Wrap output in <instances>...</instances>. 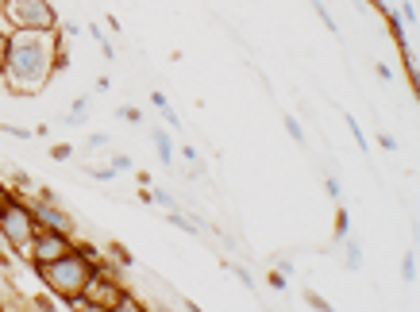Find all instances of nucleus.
Listing matches in <instances>:
<instances>
[{
	"instance_id": "obj_1",
	"label": "nucleus",
	"mask_w": 420,
	"mask_h": 312,
	"mask_svg": "<svg viewBox=\"0 0 420 312\" xmlns=\"http://www.w3.org/2000/svg\"><path fill=\"white\" fill-rule=\"evenodd\" d=\"M66 69V50H62V27L35 31V27H12L8 47H4V89L12 97H35L47 89V81Z\"/></svg>"
},
{
	"instance_id": "obj_2",
	"label": "nucleus",
	"mask_w": 420,
	"mask_h": 312,
	"mask_svg": "<svg viewBox=\"0 0 420 312\" xmlns=\"http://www.w3.org/2000/svg\"><path fill=\"white\" fill-rule=\"evenodd\" d=\"M93 266H97V263L85 258V254L74 247L69 254H62V258H54V263L35 266V274H39V282L47 285L62 304L78 309V297H81V289H85V282L93 278Z\"/></svg>"
},
{
	"instance_id": "obj_3",
	"label": "nucleus",
	"mask_w": 420,
	"mask_h": 312,
	"mask_svg": "<svg viewBox=\"0 0 420 312\" xmlns=\"http://www.w3.org/2000/svg\"><path fill=\"white\" fill-rule=\"evenodd\" d=\"M78 309H93V312H127L131 309L135 312V309H143V304L124 289L116 266L104 263V254H100L97 266H93V278L85 282V289H81V297H78Z\"/></svg>"
},
{
	"instance_id": "obj_4",
	"label": "nucleus",
	"mask_w": 420,
	"mask_h": 312,
	"mask_svg": "<svg viewBox=\"0 0 420 312\" xmlns=\"http://www.w3.org/2000/svg\"><path fill=\"white\" fill-rule=\"evenodd\" d=\"M35 216H31V205L23 197L8 193V201L0 205V239L12 247L16 254H27V243L31 235H35Z\"/></svg>"
},
{
	"instance_id": "obj_5",
	"label": "nucleus",
	"mask_w": 420,
	"mask_h": 312,
	"mask_svg": "<svg viewBox=\"0 0 420 312\" xmlns=\"http://www.w3.org/2000/svg\"><path fill=\"white\" fill-rule=\"evenodd\" d=\"M0 16L8 27H35V31H54L58 12L50 8V0H0Z\"/></svg>"
},
{
	"instance_id": "obj_6",
	"label": "nucleus",
	"mask_w": 420,
	"mask_h": 312,
	"mask_svg": "<svg viewBox=\"0 0 420 312\" xmlns=\"http://www.w3.org/2000/svg\"><path fill=\"white\" fill-rule=\"evenodd\" d=\"M74 247H78V243H74V235L54 232V227H35V235H31L27 254H23V258H31V266H43V263H54V258L69 254Z\"/></svg>"
},
{
	"instance_id": "obj_7",
	"label": "nucleus",
	"mask_w": 420,
	"mask_h": 312,
	"mask_svg": "<svg viewBox=\"0 0 420 312\" xmlns=\"http://www.w3.org/2000/svg\"><path fill=\"white\" fill-rule=\"evenodd\" d=\"M27 205H31V216H35V224L39 227H54V232H66V235L78 232L74 216H69L58 201H43V197H35V201H27Z\"/></svg>"
},
{
	"instance_id": "obj_8",
	"label": "nucleus",
	"mask_w": 420,
	"mask_h": 312,
	"mask_svg": "<svg viewBox=\"0 0 420 312\" xmlns=\"http://www.w3.org/2000/svg\"><path fill=\"white\" fill-rule=\"evenodd\" d=\"M151 143H155L158 158H162V166H174V139H170V131L151 127Z\"/></svg>"
},
{
	"instance_id": "obj_9",
	"label": "nucleus",
	"mask_w": 420,
	"mask_h": 312,
	"mask_svg": "<svg viewBox=\"0 0 420 312\" xmlns=\"http://www.w3.org/2000/svg\"><path fill=\"white\" fill-rule=\"evenodd\" d=\"M340 243H347V251H343L347 270H362V243H359V239H355V235H343Z\"/></svg>"
},
{
	"instance_id": "obj_10",
	"label": "nucleus",
	"mask_w": 420,
	"mask_h": 312,
	"mask_svg": "<svg viewBox=\"0 0 420 312\" xmlns=\"http://www.w3.org/2000/svg\"><path fill=\"white\" fill-rule=\"evenodd\" d=\"M382 16H386V23H390V35H393V43H397V47H409V43H405V20H401L397 12H382Z\"/></svg>"
},
{
	"instance_id": "obj_11",
	"label": "nucleus",
	"mask_w": 420,
	"mask_h": 312,
	"mask_svg": "<svg viewBox=\"0 0 420 312\" xmlns=\"http://www.w3.org/2000/svg\"><path fill=\"white\" fill-rule=\"evenodd\" d=\"M285 131H289V139H294L297 146H309V135H305L301 120H297V116H289V112H285Z\"/></svg>"
},
{
	"instance_id": "obj_12",
	"label": "nucleus",
	"mask_w": 420,
	"mask_h": 312,
	"mask_svg": "<svg viewBox=\"0 0 420 312\" xmlns=\"http://www.w3.org/2000/svg\"><path fill=\"white\" fill-rule=\"evenodd\" d=\"M343 120H347V131H351V139H355V143H359V151H362V155H366V151H371V143H366V135H362L359 120H355L351 112H347V116H343Z\"/></svg>"
},
{
	"instance_id": "obj_13",
	"label": "nucleus",
	"mask_w": 420,
	"mask_h": 312,
	"mask_svg": "<svg viewBox=\"0 0 420 312\" xmlns=\"http://www.w3.org/2000/svg\"><path fill=\"white\" fill-rule=\"evenodd\" d=\"M309 4H313V8H316V16L324 20V27L332 31V35H340V23L332 20V12H328V4H324V0H309Z\"/></svg>"
},
{
	"instance_id": "obj_14",
	"label": "nucleus",
	"mask_w": 420,
	"mask_h": 312,
	"mask_svg": "<svg viewBox=\"0 0 420 312\" xmlns=\"http://www.w3.org/2000/svg\"><path fill=\"white\" fill-rule=\"evenodd\" d=\"M151 201H155V205H162L166 212H170V208H181V205H177V197L170 193V189H151Z\"/></svg>"
},
{
	"instance_id": "obj_15",
	"label": "nucleus",
	"mask_w": 420,
	"mask_h": 312,
	"mask_svg": "<svg viewBox=\"0 0 420 312\" xmlns=\"http://www.w3.org/2000/svg\"><path fill=\"white\" fill-rule=\"evenodd\" d=\"M401 282H409V285L417 282V254H412V251L401 258Z\"/></svg>"
},
{
	"instance_id": "obj_16",
	"label": "nucleus",
	"mask_w": 420,
	"mask_h": 312,
	"mask_svg": "<svg viewBox=\"0 0 420 312\" xmlns=\"http://www.w3.org/2000/svg\"><path fill=\"white\" fill-rule=\"evenodd\" d=\"M116 120H124V124H143V112L139 108H131V104H120L116 112H112Z\"/></svg>"
},
{
	"instance_id": "obj_17",
	"label": "nucleus",
	"mask_w": 420,
	"mask_h": 312,
	"mask_svg": "<svg viewBox=\"0 0 420 312\" xmlns=\"http://www.w3.org/2000/svg\"><path fill=\"white\" fill-rule=\"evenodd\" d=\"M343 235H351V212L347 208L335 212V239H343Z\"/></svg>"
},
{
	"instance_id": "obj_18",
	"label": "nucleus",
	"mask_w": 420,
	"mask_h": 312,
	"mask_svg": "<svg viewBox=\"0 0 420 312\" xmlns=\"http://www.w3.org/2000/svg\"><path fill=\"white\" fill-rule=\"evenodd\" d=\"M305 304H309V309H316V312H332V304L324 301L316 289H305Z\"/></svg>"
},
{
	"instance_id": "obj_19",
	"label": "nucleus",
	"mask_w": 420,
	"mask_h": 312,
	"mask_svg": "<svg viewBox=\"0 0 420 312\" xmlns=\"http://www.w3.org/2000/svg\"><path fill=\"white\" fill-rule=\"evenodd\" d=\"M224 270H232L235 278H239V285H243V289H254V278H251V274H247L239 263H224Z\"/></svg>"
},
{
	"instance_id": "obj_20",
	"label": "nucleus",
	"mask_w": 420,
	"mask_h": 312,
	"mask_svg": "<svg viewBox=\"0 0 420 312\" xmlns=\"http://www.w3.org/2000/svg\"><path fill=\"white\" fill-rule=\"evenodd\" d=\"M266 285H270V289H274V293H282V289H285V285H289V278H285V274H282V270H278V266H274V270H270V274H266Z\"/></svg>"
},
{
	"instance_id": "obj_21",
	"label": "nucleus",
	"mask_w": 420,
	"mask_h": 312,
	"mask_svg": "<svg viewBox=\"0 0 420 312\" xmlns=\"http://www.w3.org/2000/svg\"><path fill=\"white\" fill-rule=\"evenodd\" d=\"M50 158H54V162H69V158H74V146H69V143H54V146H50Z\"/></svg>"
},
{
	"instance_id": "obj_22",
	"label": "nucleus",
	"mask_w": 420,
	"mask_h": 312,
	"mask_svg": "<svg viewBox=\"0 0 420 312\" xmlns=\"http://www.w3.org/2000/svg\"><path fill=\"white\" fill-rule=\"evenodd\" d=\"M62 124H69V127H85V124H89V112H78V108H69L66 116H62Z\"/></svg>"
},
{
	"instance_id": "obj_23",
	"label": "nucleus",
	"mask_w": 420,
	"mask_h": 312,
	"mask_svg": "<svg viewBox=\"0 0 420 312\" xmlns=\"http://www.w3.org/2000/svg\"><path fill=\"white\" fill-rule=\"evenodd\" d=\"M108 143H112V139H108V135H104V131H93V135H89V139H85V151H104V146H108Z\"/></svg>"
},
{
	"instance_id": "obj_24",
	"label": "nucleus",
	"mask_w": 420,
	"mask_h": 312,
	"mask_svg": "<svg viewBox=\"0 0 420 312\" xmlns=\"http://www.w3.org/2000/svg\"><path fill=\"white\" fill-rule=\"evenodd\" d=\"M85 174L93 177V181H112V177H116V170H112V166H89Z\"/></svg>"
},
{
	"instance_id": "obj_25",
	"label": "nucleus",
	"mask_w": 420,
	"mask_h": 312,
	"mask_svg": "<svg viewBox=\"0 0 420 312\" xmlns=\"http://www.w3.org/2000/svg\"><path fill=\"white\" fill-rule=\"evenodd\" d=\"M108 251H112V258H116L120 266H135V258H131V254H127V247L112 243V247H108Z\"/></svg>"
},
{
	"instance_id": "obj_26",
	"label": "nucleus",
	"mask_w": 420,
	"mask_h": 312,
	"mask_svg": "<svg viewBox=\"0 0 420 312\" xmlns=\"http://www.w3.org/2000/svg\"><path fill=\"white\" fill-rule=\"evenodd\" d=\"M12 181H16V186H20L23 193H35V181H31V177L23 174V170H12Z\"/></svg>"
},
{
	"instance_id": "obj_27",
	"label": "nucleus",
	"mask_w": 420,
	"mask_h": 312,
	"mask_svg": "<svg viewBox=\"0 0 420 312\" xmlns=\"http://www.w3.org/2000/svg\"><path fill=\"white\" fill-rule=\"evenodd\" d=\"M4 135H12V139H35V131H31V127H20V124H8V127H4Z\"/></svg>"
},
{
	"instance_id": "obj_28",
	"label": "nucleus",
	"mask_w": 420,
	"mask_h": 312,
	"mask_svg": "<svg viewBox=\"0 0 420 312\" xmlns=\"http://www.w3.org/2000/svg\"><path fill=\"white\" fill-rule=\"evenodd\" d=\"M324 189H328V197H332V201H340V197H343V189H340V177H335V174H328V177H324Z\"/></svg>"
},
{
	"instance_id": "obj_29",
	"label": "nucleus",
	"mask_w": 420,
	"mask_h": 312,
	"mask_svg": "<svg viewBox=\"0 0 420 312\" xmlns=\"http://www.w3.org/2000/svg\"><path fill=\"white\" fill-rule=\"evenodd\" d=\"M397 16H401V20H409V27H412V23H417V0H405Z\"/></svg>"
},
{
	"instance_id": "obj_30",
	"label": "nucleus",
	"mask_w": 420,
	"mask_h": 312,
	"mask_svg": "<svg viewBox=\"0 0 420 312\" xmlns=\"http://www.w3.org/2000/svg\"><path fill=\"white\" fill-rule=\"evenodd\" d=\"M158 112H162V120H166V124L174 127V131H177V127H181V120H177V112H174V108H170V100H166V104H158Z\"/></svg>"
},
{
	"instance_id": "obj_31",
	"label": "nucleus",
	"mask_w": 420,
	"mask_h": 312,
	"mask_svg": "<svg viewBox=\"0 0 420 312\" xmlns=\"http://www.w3.org/2000/svg\"><path fill=\"white\" fill-rule=\"evenodd\" d=\"M108 166L116 170V174H124V170H131V158H127V155H112V162H108Z\"/></svg>"
},
{
	"instance_id": "obj_32",
	"label": "nucleus",
	"mask_w": 420,
	"mask_h": 312,
	"mask_svg": "<svg viewBox=\"0 0 420 312\" xmlns=\"http://www.w3.org/2000/svg\"><path fill=\"white\" fill-rule=\"evenodd\" d=\"M378 143H382V151H397V139H393V135H386V131H382V135H378Z\"/></svg>"
},
{
	"instance_id": "obj_33",
	"label": "nucleus",
	"mask_w": 420,
	"mask_h": 312,
	"mask_svg": "<svg viewBox=\"0 0 420 312\" xmlns=\"http://www.w3.org/2000/svg\"><path fill=\"white\" fill-rule=\"evenodd\" d=\"M4 47H8V31H0V74H4Z\"/></svg>"
},
{
	"instance_id": "obj_34",
	"label": "nucleus",
	"mask_w": 420,
	"mask_h": 312,
	"mask_svg": "<svg viewBox=\"0 0 420 312\" xmlns=\"http://www.w3.org/2000/svg\"><path fill=\"white\" fill-rule=\"evenodd\" d=\"M278 270H282L285 278H294V263H289V258H282V263H278Z\"/></svg>"
},
{
	"instance_id": "obj_35",
	"label": "nucleus",
	"mask_w": 420,
	"mask_h": 312,
	"mask_svg": "<svg viewBox=\"0 0 420 312\" xmlns=\"http://www.w3.org/2000/svg\"><path fill=\"white\" fill-rule=\"evenodd\" d=\"M112 89V78H97V93H108Z\"/></svg>"
},
{
	"instance_id": "obj_36",
	"label": "nucleus",
	"mask_w": 420,
	"mask_h": 312,
	"mask_svg": "<svg viewBox=\"0 0 420 312\" xmlns=\"http://www.w3.org/2000/svg\"><path fill=\"white\" fill-rule=\"evenodd\" d=\"M8 193H12V189L4 186V181H0V205H4V201H8Z\"/></svg>"
}]
</instances>
